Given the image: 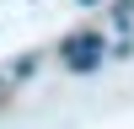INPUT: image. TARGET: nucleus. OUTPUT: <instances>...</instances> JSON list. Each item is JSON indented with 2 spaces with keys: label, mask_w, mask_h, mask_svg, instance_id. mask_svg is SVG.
<instances>
[{
  "label": "nucleus",
  "mask_w": 134,
  "mask_h": 129,
  "mask_svg": "<svg viewBox=\"0 0 134 129\" xmlns=\"http://www.w3.org/2000/svg\"><path fill=\"white\" fill-rule=\"evenodd\" d=\"M64 54H70V70H91V64L107 54V49H102V32H81V38H70Z\"/></svg>",
  "instance_id": "nucleus-1"
}]
</instances>
